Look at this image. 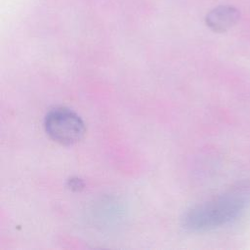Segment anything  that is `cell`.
Here are the masks:
<instances>
[{
  "label": "cell",
  "instance_id": "obj_1",
  "mask_svg": "<svg viewBox=\"0 0 250 250\" xmlns=\"http://www.w3.org/2000/svg\"><path fill=\"white\" fill-rule=\"evenodd\" d=\"M245 201L236 193H229L197 204L182 218V226L188 231H205L235 220L242 213Z\"/></svg>",
  "mask_w": 250,
  "mask_h": 250
},
{
  "label": "cell",
  "instance_id": "obj_2",
  "mask_svg": "<svg viewBox=\"0 0 250 250\" xmlns=\"http://www.w3.org/2000/svg\"><path fill=\"white\" fill-rule=\"evenodd\" d=\"M44 127L53 141L63 146L76 144L85 133V124L81 117L65 107L49 111L44 120Z\"/></svg>",
  "mask_w": 250,
  "mask_h": 250
},
{
  "label": "cell",
  "instance_id": "obj_3",
  "mask_svg": "<svg viewBox=\"0 0 250 250\" xmlns=\"http://www.w3.org/2000/svg\"><path fill=\"white\" fill-rule=\"evenodd\" d=\"M239 19L238 11L230 6H220L206 16V24L215 32H225L231 28Z\"/></svg>",
  "mask_w": 250,
  "mask_h": 250
},
{
  "label": "cell",
  "instance_id": "obj_4",
  "mask_svg": "<svg viewBox=\"0 0 250 250\" xmlns=\"http://www.w3.org/2000/svg\"><path fill=\"white\" fill-rule=\"evenodd\" d=\"M69 184H70V188H72V189H74V188H82L83 187V183L81 182V180H79V179H71L70 181H69Z\"/></svg>",
  "mask_w": 250,
  "mask_h": 250
}]
</instances>
